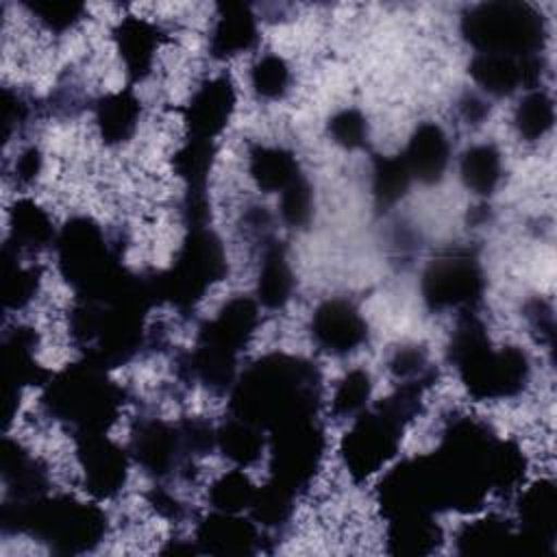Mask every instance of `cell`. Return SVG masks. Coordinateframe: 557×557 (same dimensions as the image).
I'll return each instance as SVG.
<instances>
[{
    "label": "cell",
    "mask_w": 557,
    "mask_h": 557,
    "mask_svg": "<svg viewBox=\"0 0 557 557\" xmlns=\"http://www.w3.org/2000/svg\"><path fill=\"white\" fill-rule=\"evenodd\" d=\"M322 376L313 361L270 352L250 363L231 387V416L263 431L311 420L318 413Z\"/></svg>",
    "instance_id": "obj_1"
},
{
    "label": "cell",
    "mask_w": 557,
    "mask_h": 557,
    "mask_svg": "<svg viewBox=\"0 0 557 557\" xmlns=\"http://www.w3.org/2000/svg\"><path fill=\"white\" fill-rule=\"evenodd\" d=\"M448 361L476 400H505L518 396L531 376V363L522 348H494L483 322L466 311L453 331Z\"/></svg>",
    "instance_id": "obj_2"
},
{
    "label": "cell",
    "mask_w": 557,
    "mask_h": 557,
    "mask_svg": "<svg viewBox=\"0 0 557 557\" xmlns=\"http://www.w3.org/2000/svg\"><path fill=\"white\" fill-rule=\"evenodd\" d=\"M0 522L4 533H28L59 555L89 553L107 533L104 511L72 496L44 494L26 503L4 500Z\"/></svg>",
    "instance_id": "obj_3"
},
{
    "label": "cell",
    "mask_w": 557,
    "mask_h": 557,
    "mask_svg": "<svg viewBox=\"0 0 557 557\" xmlns=\"http://www.w3.org/2000/svg\"><path fill=\"white\" fill-rule=\"evenodd\" d=\"M124 405V389L107 376V370L83 359L52 374L44 385V411L67 424L72 435L107 433Z\"/></svg>",
    "instance_id": "obj_4"
},
{
    "label": "cell",
    "mask_w": 557,
    "mask_h": 557,
    "mask_svg": "<svg viewBox=\"0 0 557 557\" xmlns=\"http://www.w3.org/2000/svg\"><path fill=\"white\" fill-rule=\"evenodd\" d=\"M422 394L418 385L398 383L394 394L355 416L339 446L352 481H366L398 453L407 424L420 413Z\"/></svg>",
    "instance_id": "obj_5"
},
{
    "label": "cell",
    "mask_w": 557,
    "mask_h": 557,
    "mask_svg": "<svg viewBox=\"0 0 557 557\" xmlns=\"http://www.w3.org/2000/svg\"><path fill=\"white\" fill-rule=\"evenodd\" d=\"M61 276L74 287L76 296H100L120 285L131 270L122 265V246L102 226L76 215L63 224L54 239Z\"/></svg>",
    "instance_id": "obj_6"
},
{
    "label": "cell",
    "mask_w": 557,
    "mask_h": 557,
    "mask_svg": "<svg viewBox=\"0 0 557 557\" xmlns=\"http://www.w3.org/2000/svg\"><path fill=\"white\" fill-rule=\"evenodd\" d=\"M461 35L483 54L535 57L546 39V22L529 2H481L461 15Z\"/></svg>",
    "instance_id": "obj_7"
},
{
    "label": "cell",
    "mask_w": 557,
    "mask_h": 557,
    "mask_svg": "<svg viewBox=\"0 0 557 557\" xmlns=\"http://www.w3.org/2000/svg\"><path fill=\"white\" fill-rule=\"evenodd\" d=\"M226 252L220 237L209 226L187 228V235L163 272H152L159 302H170L178 311L194 309L207 289L226 274Z\"/></svg>",
    "instance_id": "obj_8"
},
{
    "label": "cell",
    "mask_w": 557,
    "mask_h": 557,
    "mask_svg": "<svg viewBox=\"0 0 557 557\" xmlns=\"http://www.w3.org/2000/svg\"><path fill=\"white\" fill-rule=\"evenodd\" d=\"M485 289L483 268L470 248L446 250L422 274V298L429 309L472 311Z\"/></svg>",
    "instance_id": "obj_9"
},
{
    "label": "cell",
    "mask_w": 557,
    "mask_h": 557,
    "mask_svg": "<svg viewBox=\"0 0 557 557\" xmlns=\"http://www.w3.org/2000/svg\"><path fill=\"white\" fill-rule=\"evenodd\" d=\"M324 448L326 437L315 418L270 431V479L298 494L318 472Z\"/></svg>",
    "instance_id": "obj_10"
},
{
    "label": "cell",
    "mask_w": 557,
    "mask_h": 557,
    "mask_svg": "<svg viewBox=\"0 0 557 557\" xmlns=\"http://www.w3.org/2000/svg\"><path fill=\"white\" fill-rule=\"evenodd\" d=\"M74 440L85 492L98 500L115 498L126 485L128 453L107 433L76 435Z\"/></svg>",
    "instance_id": "obj_11"
},
{
    "label": "cell",
    "mask_w": 557,
    "mask_h": 557,
    "mask_svg": "<svg viewBox=\"0 0 557 557\" xmlns=\"http://www.w3.org/2000/svg\"><path fill=\"white\" fill-rule=\"evenodd\" d=\"M257 326V300L248 296H235L226 300L211 320L202 322L196 335V346L237 361V355L250 344Z\"/></svg>",
    "instance_id": "obj_12"
},
{
    "label": "cell",
    "mask_w": 557,
    "mask_h": 557,
    "mask_svg": "<svg viewBox=\"0 0 557 557\" xmlns=\"http://www.w3.org/2000/svg\"><path fill=\"white\" fill-rule=\"evenodd\" d=\"M39 344V335L30 326H15L2 339L0 363H2V381H4V420L11 422L15 413V405L20 403V392L26 385H46L52 376L46 368L35 361V350Z\"/></svg>",
    "instance_id": "obj_13"
},
{
    "label": "cell",
    "mask_w": 557,
    "mask_h": 557,
    "mask_svg": "<svg viewBox=\"0 0 557 557\" xmlns=\"http://www.w3.org/2000/svg\"><path fill=\"white\" fill-rule=\"evenodd\" d=\"M131 450L135 461L157 479L181 474L191 463L178 424L157 418H148L137 424L131 440Z\"/></svg>",
    "instance_id": "obj_14"
},
{
    "label": "cell",
    "mask_w": 557,
    "mask_h": 557,
    "mask_svg": "<svg viewBox=\"0 0 557 557\" xmlns=\"http://www.w3.org/2000/svg\"><path fill=\"white\" fill-rule=\"evenodd\" d=\"M311 337L324 352L344 357L366 342L368 324L355 302L329 298L311 315Z\"/></svg>",
    "instance_id": "obj_15"
},
{
    "label": "cell",
    "mask_w": 557,
    "mask_h": 557,
    "mask_svg": "<svg viewBox=\"0 0 557 557\" xmlns=\"http://www.w3.org/2000/svg\"><path fill=\"white\" fill-rule=\"evenodd\" d=\"M235 111V85L228 74H218L205 81L191 94L189 102L183 107V122L194 139L213 141Z\"/></svg>",
    "instance_id": "obj_16"
},
{
    "label": "cell",
    "mask_w": 557,
    "mask_h": 557,
    "mask_svg": "<svg viewBox=\"0 0 557 557\" xmlns=\"http://www.w3.org/2000/svg\"><path fill=\"white\" fill-rule=\"evenodd\" d=\"M542 67L544 65L540 54L509 57L476 52L468 65V72L485 94L505 98L518 89H535L542 76Z\"/></svg>",
    "instance_id": "obj_17"
},
{
    "label": "cell",
    "mask_w": 557,
    "mask_h": 557,
    "mask_svg": "<svg viewBox=\"0 0 557 557\" xmlns=\"http://www.w3.org/2000/svg\"><path fill=\"white\" fill-rule=\"evenodd\" d=\"M520 535L527 550L548 553L553 550L557 529V487L550 479H540L527 487L518 503Z\"/></svg>",
    "instance_id": "obj_18"
},
{
    "label": "cell",
    "mask_w": 557,
    "mask_h": 557,
    "mask_svg": "<svg viewBox=\"0 0 557 557\" xmlns=\"http://www.w3.org/2000/svg\"><path fill=\"white\" fill-rule=\"evenodd\" d=\"M196 546L209 555H255L261 548V533L255 520L215 509L198 522Z\"/></svg>",
    "instance_id": "obj_19"
},
{
    "label": "cell",
    "mask_w": 557,
    "mask_h": 557,
    "mask_svg": "<svg viewBox=\"0 0 557 557\" xmlns=\"http://www.w3.org/2000/svg\"><path fill=\"white\" fill-rule=\"evenodd\" d=\"M113 41L128 78L139 83L152 72L157 50L163 41V30L150 20L126 15L115 24Z\"/></svg>",
    "instance_id": "obj_20"
},
{
    "label": "cell",
    "mask_w": 557,
    "mask_h": 557,
    "mask_svg": "<svg viewBox=\"0 0 557 557\" xmlns=\"http://www.w3.org/2000/svg\"><path fill=\"white\" fill-rule=\"evenodd\" d=\"M257 17L248 4L224 2L218 7L209 33V52L213 59L224 61L248 52L257 46Z\"/></svg>",
    "instance_id": "obj_21"
},
{
    "label": "cell",
    "mask_w": 557,
    "mask_h": 557,
    "mask_svg": "<svg viewBox=\"0 0 557 557\" xmlns=\"http://www.w3.org/2000/svg\"><path fill=\"white\" fill-rule=\"evenodd\" d=\"M400 157L409 168L411 178L424 185H433L444 176L448 168L450 141L442 126H437L435 122H422L411 133Z\"/></svg>",
    "instance_id": "obj_22"
},
{
    "label": "cell",
    "mask_w": 557,
    "mask_h": 557,
    "mask_svg": "<svg viewBox=\"0 0 557 557\" xmlns=\"http://www.w3.org/2000/svg\"><path fill=\"white\" fill-rule=\"evenodd\" d=\"M0 459L2 481L7 487L4 500L26 503L46 494L48 476L44 466L20 442L4 437Z\"/></svg>",
    "instance_id": "obj_23"
},
{
    "label": "cell",
    "mask_w": 557,
    "mask_h": 557,
    "mask_svg": "<svg viewBox=\"0 0 557 557\" xmlns=\"http://www.w3.org/2000/svg\"><path fill=\"white\" fill-rule=\"evenodd\" d=\"M387 520V550L392 555H431L442 544V527L433 513H398Z\"/></svg>",
    "instance_id": "obj_24"
},
{
    "label": "cell",
    "mask_w": 557,
    "mask_h": 557,
    "mask_svg": "<svg viewBox=\"0 0 557 557\" xmlns=\"http://www.w3.org/2000/svg\"><path fill=\"white\" fill-rule=\"evenodd\" d=\"M294 292V274L287 261L283 242L268 237L263 239L259 276H257V302L265 309H283Z\"/></svg>",
    "instance_id": "obj_25"
},
{
    "label": "cell",
    "mask_w": 557,
    "mask_h": 557,
    "mask_svg": "<svg viewBox=\"0 0 557 557\" xmlns=\"http://www.w3.org/2000/svg\"><path fill=\"white\" fill-rule=\"evenodd\" d=\"M139 115L141 102L131 89L107 94L94 104V120L107 146L128 141L139 126Z\"/></svg>",
    "instance_id": "obj_26"
},
{
    "label": "cell",
    "mask_w": 557,
    "mask_h": 557,
    "mask_svg": "<svg viewBox=\"0 0 557 557\" xmlns=\"http://www.w3.org/2000/svg\"><path fill=\"white\" fill-rule=\"evenodd\" d=\"M57 233L50 215L35 200L22 198L9 211V237L4 246L20 252H39L54 244Z\"/></svg>",
    "instance_id": "obj_27"
},
{
    "label": "cell",
    "mask_w": 557,
    "mask_h": 557,
    "mask_svg": "<svg viewBox=\"0 0 557 557\" xmlns=\"http://www.w3.org/2000/svg\"><path fill=\"white\" fill-rule=\"evenodd\" d=\"M248 172L261 191L281 194L298 176L300 168L292 150L281 146H252L248 152Z\"/></svg>",
    "instance_id": "obj_28"
},
{
    "label": "cell",
    "mask_w": 557,
    "mask_h": 557,
    "mask_svg": "<svg viewBox=\"0 0 557 557\" xmlns=\"http://www.w3.org/2000/svg\"><path fill=\"white\" fill-rule=\"evenodd\" d=\"M263 446H265L263 429L242 418L231 416L215 429V448H220L222 455L228 461L237 463L239 468H246L259 461Z\"/></svg>",
    "instance_id": "obj_29"
},
{
    "label": "cell",
    "mask_w": 557,
    "mask_h": 557,
    "mask_svg": "<svg viewBox=\"0 0 557 557\" xmlns=\"http://www.w3.org/2000/svg\"><path fill=\"white\" fill-rule=\"evenodd\" d=\"M461 183L476 196H490L503 176V157L494 144H474L459 159Z\"/></svg>",
    "instance_id": "obj_30"
},
{
    "label": "cell",
    "mask_w": 557,
    "mask_h": 557,
    "mask_svg": "<svg viewBox=\"0 0 557 557\" xmlns=\"http://www.w3.org/2000/svg\"><path fill=\"white\" fill-rule=\"evenodd\" d=\"M41 270L37 265H22L17 252L9 246L2 248V302L4 309H24L39 292Z\"/></svg>",
    "instance_id": "obj_31"
},
{
    "label": "cell",
    "mask_w": 557,
    "mask_h": 557,
    "mask_svg": "<svg viewBox=\"0 0 557 557\" xmlns=\"http://www.w3.org/2000/svg\"><path fill=\"white\" fill-rule=\"evenodd\" d=\"M511 540H516L511 524L498 516H485L481 520L466 522L455 537L457 553L503 550Z\"/></svg>",
    "instance_id": "obj_32"
},
{
    "label": "cell",
    "mask_w": 557,
    "mask_h": 557,
    "mask_svg": "<svg viewBox=\"0 0 557 557\" xmlns=\"http://www.w3.org/2000/svg\"><path fill=\"white\" fill-rule=\"evenodd\" d=\"M555 122V102L548 91L544 89H531L513 113L516 131L527 141L542 139Z\"/></svg>",
    "instance_id": "obj_33"
},
{
    "label": "cell",
    "mask_w": 557,
    "mask_h": 557,
    "mask_svg": "<svg viewBox=\"0 0 557 557\" xmlns=\"http://www.w3.org/2000/svg\"><path fill=\"white\" fill-rule=\"evenodd\" d=\"M294 498L296 494L292 490L270 479L263 487H257L248 507L250 518L265 529H281L294 513Z\"/></svg>",
    "instance_id": "obj_34"
},
{
    "label": "cell",
    "mask_w": 557,
    "mask_h": 557,
    "mask_svg": "<svg viewBox=\"0 0 557 557\" xmlns=\"http://www.w3.org/2000/svg\"><path fill=\"white\" fill-rule=\"evenodd\" d=\"M411 172L400 154L376 157L372 163V194L379 207L396 205L411 185Z\"/></svg>",
    "instance_id": "obj_35"
},
{
    "label": "cell",
    "mask_w": 557,
    "mask_h": 557,
    "mask_svg": "<svg viewBox=\"0 0 557 557\" xmlns=\"http://www.w3.org/2000/svg\"><path fill=\"white\" fill-rule=\"evenodd\" d=\"M215 161V144L189 137L172 157L174 172L187 183V189H205Z\"/></svg>",
    "instance_id": "obj_36"
},
{
    "label": "cell",
    "mask_w": 557,
    "mask_h": 557,
    "mask_svg": "<svg viewBox=\"0 0 557 557\" xmlns=\"http://www.w3.org/2000/svg\"><path fill=\"white\" fill-rule=\"evenodd\" d=\"M387 370L398 383L418 385L422 389L431 387L437 379L435 366L429 361V355L422 346H400L387 359Z\"/></svg>",
    "instance_id": "obj_37"
},
{
    "label": "cell",
    "mask_w": 557,
    "mask_h": 557,
    "mask_svg": "<svg viewBox=\"0 0 557 557\" xmlns=\"http://www.w3.org/2000/svg\"><path fill=\"white\" fill-rule=\"evenodd\" d=\"M257 487L248 479V474L242 472V468L224 472L220 479H215L209 487V503L218 511L239 513L250 507L252 496Z\"/></svg>",
    "instance_id": "obj_38"
},
{
    "label": "cell",
    "mask_w": 557,
    "mask_h": 557,
    "mask_svg": "<svg viewBox=\"0 0 557 557\" xmlns=\"http://www.w3.org/2000/svg\"><path fill=\"white\" fill-rule=\"evenodd\" d=\"M372 394V379L366 370L355 368L342 376V381L335 387L331 411L335 418H352L361 413L368 405V398Z\"/></svg>",
    "instance_id": "obj_39"
},
{
    "label": "cell",
    "mask_w": 557,
    "mask_h": 557,
    "mask_svg": "<svg viewBox=\"0 0 557 557\" xmlns=\"http://www.w3.org/2000/svg\"><path fill=\"white\" fill-rule=\"evenodd\" d=\"M292 83L289 65L278 54H263L250 67V85L259 98L276 100L285 96Z\"/></svg>",
    "instance_id": "obj_40"
},
{
    "label": "cell",
    "mask_w": 557,
    "mask_h": 557,
    "mask_svg": "<svg viewBox=\"0 0 557 557\" xmlns=\"http://www.w3.org/2000/svg\"><path fill=\"white\" fill-rule=\"evenodd\" d=\"M24 7L50 33H65L74 28L85 15V4L65 2V0H33V2H24Z\"/></svg>",
    "instance_id": "obj_41"
},
{
    "label": "cell",
    "mask_w": 557,
    "mask_h": 557,
    "mask_svg": "<svg viewBox=\"0 0 557 557\" xmlns=\"http://www.w3.org/2000/svg\"><path fill=\"white\" fill-rule=\"evenodd\" d=\"M278 213L287 226L302 228L309 224L313 215V191L309 181L302 174L281 191Z\"/></svg>",
    "instance_id": "obj_42"
},
{
    "label": "cell",
    "mask_w": 557,
    "mask_h": 557,
    "mask_svg": "<svg viewBox=\"0 0 557 557\" xmlns=\"http://www.w3.org/2000/svg\"><path fill=\"white\" fill-rule=\"evenodd\" d=\"M329 135L342 148L357 150L368 141V122L359 109H342L329 120Z\"/></svg>",
    "instance_id": "obj_43"
},
{
    "label": "cell",
    "mask_w": 557,
    "mask_h": 557,
    "mask_svg": "<svg viewBox=\"0 0 557 557\" xmlns=\"http://www.w3.org/2000/svg\"><path fill=\"white\" fill-rule=\"evenodd\" d=\"M30 117V102L13 91L11 87L2 89V126H4V139L9 141L15 131H20Z\"/></svg>",
    "instance_id": "obj_44"
},
{
    "label": "cell",
    "mask_w": 557,
    "mask_h": 557,
    "mask_svg": "<svg viewBox=\"0 0 557 557\" xmlns=\"http://www.w3.org/2000/svg\"><path fill=\"white\" fill-rule=\"evenodd\" d=\"M527 318L531 322V329L540 333L542 342L548 346V350H553V342H555V322H553V309L535 298L527 305Z\"/></svg>",
    "instance_id": "obj_45"
},
{
    "label": "cell",
    "mask_w": 557,
    "mask_h": 557,
    "mask_svg": "<svg viewBox=\"0 0 557 557\" xmlns=\"http://www.w3.org/2000/svg\"><path fill=\"white\" fill-rule=\"evenodd\" d=\"M41 163H44V159H41L39 148H35V146L24 148V150L17 154L15 163H13V174H15L17 185H30V183L39 176Z\"/></svg>",
    "instance_id": "obj_46"
},
{
    "label": "cell",
    "mask_w": 557,
    "mask_h": 557,
    "mask_svg": "<svg viewBox=\"0 0 557 557\" xmlns=\"http://www.w3.org/2000/svg\"><path fill=\"white\" fill-rule=\"evenodd\" d=\"M146 498H148V505L165 520H181L185 516V505L163 487H152Z\"/></svg>",
    "instance_id": "obj_47"
},
{
    "label": "cell",
    "mask_w": 557,
    "mask_h": 557,
    "mask_svg": "<svg viewBox=\"0 0 557 557\" xmlns=\"http://www.w3.org/2000/svg\"><path fill=\"white\" fill-rule=\"evenodd\" d=\"M459 115L466 124H481L490 115V102L479 94H463L457 102Z\"/></svg>",
    "instance_id": "obj_48"
}]
</instances>
